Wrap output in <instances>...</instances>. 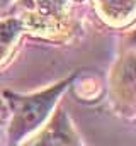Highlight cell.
I'll list each match as a JSON object with an SVG mask.
<instances>
[{"label": "cell", "mask_w": 136, "mask_h": 146, "mask_svg": "<svg viewBox=\"0 0 136 146\" xmlns=\"http://www.w3.org/2000/svg\"><path fill=\"white\" fill-rule=\"evenodd\" d=\"M17 33V24L14 21L10 22H5L0 26V46H5L9 44V41L12 39V36Z\"/></svg>", "instance_id": "obj_2"}, {"label": "cell", "mask_w": 136, "mask_h": 146, "mask_svg": "<svg viewBox=\"0 0 136 146\" xmlns=\"http://www.w3.org/2000/svg\"><path fill=\"white\" fill-rule=\"evenodd\" d=\"M53 95H55V94H49V95H46V97L31 100V102L24 107L22 115H21V122L24 124V127H33V126H36V124L44 117L48 107L51 106Z\"/></svg>", "instance_id": "obj_1"}]
</instances>
